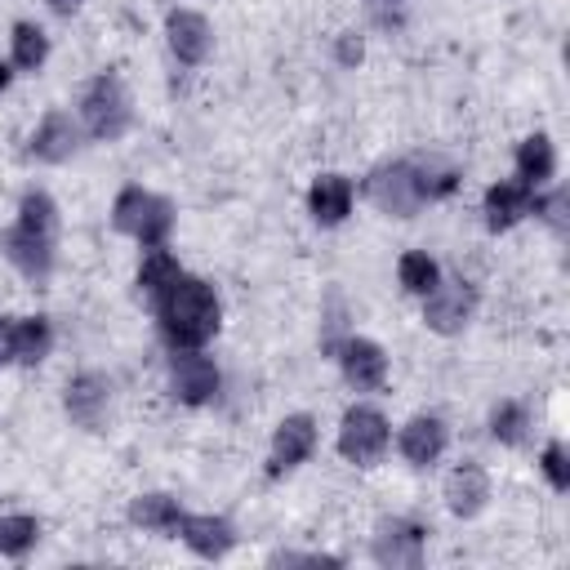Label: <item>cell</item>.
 Here are the masks:
<instances>
[{
    "label": "cell",
    "instance_id": "cell-24",
    "mask_svg": "<svg viewBox=\"0 0 570 570\" xmlns=\"http://www.w3.org/2000/svg\"><path fill=\"white\" fill-rule=\"evenodd\" d=\"M9 53H13V67L36 71V67L49 58V36H45L36 22H18L13 36H9Z\"/></svg>",
    "mask_w": 570,
    "mask_h": 570
},
{
    "label": "cell",
    "instance_id": "cell-27",
    "mask_svg": "<svg viewBox=\"0 0 570 570\" xmlns=\"http://www.w3.org/2000/svg\"><path fill=\"white\" fill-rule=\"evenodd\" d=\"M414 174H419V187H423V200H436V196H450V191L459 187V169H454L450 160H441V156H428V160H419V165H414Z\"/></svg>",
    "mask_w": 570,
    "mask_h": 570
},
{
    "label": "cell",
    "instance_id": "cell-12",
    "mask_svg": "<svg viewBox=\"0 0 570 570\" xmlns=\"http://www.w3.org/2000/svg\"><path fill=\"white\" fill-rule=\"evenodd\" d=\"M165 36H169L174 58H178V62H187V67L205 62V58H209V49H214L209 18H205V13H196V9H174V13L165 18Z\"/></svg>",
    "mask_w": 570,
    "mask_h": 570
},
{
    "label": "cell",
    "instance_id": "cell-19",
    "mask_svg": "<svg viewBox=\"0 0 570 570\" xmlns=\"http://www.w3.org/2000/svg\"><path fill=\"white\" fill-rule=\"evenodd\" d=\"M307 209H312V218H316L321 227L343 223V218L352 214V183H347L343 174H321V178L312 183V191H307Z\"/></svg>",
    "mask_w": 570,
    "mask_h": 570
},
{
    "label": "cell",
    "instance_id": "cell-17",
    "mask_svg": "<svg viewBox=\"0 0 570 570\" xmlns=\"http://www.w3.org/2000/svg\"><path fill=\"white\" fill-rule=\"evenodd\" d=\"M178 534H183V543H187L196 557H205V561L227 557V552H232V543H236V530H232L223 517H214V512L183 517V521H178Z\"/></svg>",
    "mask_w": 570,
    "mask_h": 570
},
{
    "label": "cell",
    "instance_id": "cell-30",
    "mask_svg": "<svg viewBox=\"0 0 570 570\" xmlns=\"http://www.w3.org/2000/svg\"><path fill=\"white\" fill-rule=\"evenodd\" d=\"M539 468H543V476L552 481V490H557V494H566V490H570V463H566V445H561V441H548V445H543Z\"/></svg>",
    "mask_w": 570,
    "mask_h": 570
},
{
    "label": "cell",
    "instance_id": "cell-16",
    "mask_svg": "<svg viewBox=\"0 0 570 570\" xmlns=\"http://www.w3.org/2000/svg\"><path fill=\"white\" fill-rule=\"evenodd\" d=\"M445 503L454 517H476L485 503H490V476L481 463L463 459L450 476H445Z\"/></svg>",
    "mask_w": 570,
    "mask_h": 570
},
{
    "label": "cell",
    "instance_id": "cell-29",
    "mask_svg": "<svg viewBox=\"0 0 570 570\" xmlns=\"http://www.w3.org/2000/svg\"><path fill=\"white\" fill-rule=\"evenodd\" d=\"M525 428H530V414H525V405H517V401H503V405L490 414V436L503 441V445H521V441H525Z\"/></svg>",
    "mask_w": 570,
    "mask_h": 570
},
{
    "label": "cell",
    "instance_id": "cell-20",
    "mask_svg": "<svg viewBox=\"0 0 570 570\" xmlns=\"http://www.w3.org/2000/svg\"><path fill=\"white\" fill-rule=\"evenodd\" d=\"M552 174H557V147H552V138L548 134L521 138V147H517V183L543 187Z\"/></svg>",
    "mask_w": 570,
    "mask_h": 570
},
{
    "label": "cell",
    "instance_id": "cell-9",
    "mask_svg": "<svg viewBox=\"0 0 570 570\" xmlns=\"http://www.w3.org/2000/svg\"><path fill=\"white\" fill-rule=\"evenodd\" d=\"M53 240H58V236H45V232H31V227L13 223V227L4 232V258H9L31 285H40V281H49V272H53Z\"/></svg>",
    "mask_w": 570,
    "mask_h": 570
},
{
    "label": "cell",
    "instance_id": "cell-8",
    "mask_svg": "<svg viewBox=\"0 0 570 570\" xmlns=\"http://www.w3.org/2000/svg\"><path fill=\"white\" fill-rule=\"evenodd\" d=\"M334 356H338V365H343V379H347L356 392H379V387L387 383V352H383L374 338L347 334Z\"/></svg>",
    "mask_w": 570,
    "mask_h": 570
},
{
    "label": "cell",
    "instance_id": "cell-32",
    "mask_svg": "<svg viewBox=\"0 0 570 570\" xmlns=\"http://www.w3.org/2000/svg\"><path fill=\"white\" fill-rule=\"evenodd\" d=\"M9 334H13V316H0V365L13 361V352H9Z\"/></svg>",
    "mask_w": 570,
    "mask_h": 570
},
{
    "label": "cell",
    "instance_id": "cell-2",
    "mask_svg": "<svg viewBox=\"0 0 570 570\" xmlns=\"http://www.w3.org/2000/svg\"><path fill=\"white\" fill-rule=\"evenodd\" d=\"M111 223H116V232L134 236L142 249H156L174 232V205L147 187H125L111 205Z\"/></svg>",
    "mask_w": 570,
    "mask_h": 570
},
{
    "label": "cell",
    "instance_id": "cell-21",
    "mask_svg": "<svg viewBox=\"0 0 570 570\" xmlns=\"http://www.w3.org/2000/svg\"><path fill=\"white\" fill-rule=\"evenodd\" d=\"M49 347H53V330H49L45 316H18V321H13V334H9V352H13V361L36 365V361L49 356Z\"/></svg>",
    "mask_w": 570,
    "mask_h": 570
},
{
    "label": "cell",
    "instance_id": "cell-15",
    "mask_svg": "<svg viewBox=\"0 0 570 570\" xmlns=\"http://www.w3.org/2000/svg\"><path fill=\"white\" fill-rule=\"evenodd\" d=\"M76 147H80V129H76V120H71L67 111H49V116L36 125V134H31V156L45 160V165L71 160Z\"/></svg>",
    "mask_w": 570,
    "mask_h": 570
},
{
    "label": "cell",
    "instance_id": "cell-14",
    "mask_svg": "<svg viewBox=\"0 0 570 570\" xmlns=\"http://www.w3.org/2000/svg\"><path fill=\"white\" fill-rule=\"evenodd\" d=\"M445 441H450V432H445V423L436 414H414L396 436L405 463H414V468H432L445 454Z\"/></svg>",
    "mask_w": 570,
    "mask_h": 570
},
{
    "label": "cell",
    "instance_id": "cell-11",
    "mask_svg": "<svg viewBox=\"0 0 570 570\" xmlns=\"http://www.w3.org/2000/svg\"><path fill=\"white\" fill-rule=\"evenodd\" d=\"M423 525L419 521H405V517H392V521H383L379 525V534H374V543H370V552H374V561L379 566H419L423 561Z\"/></svg>",
    "mask_w": 570,
    "mask_h": 570
},
{
    "label": "cell",
    "instance_id": "cell-6",
    "mask_svg": "<svg viewBox=\"0 0 570 570\" xmlns=\"http://www.w3.org/2000/svg\"><path fill=\"white\" fill-rule=\"evenodd\" d=\"M476 312V289L454 276V281H436L428 294H423V325L432 334H459Z\"/></svg>",
    "mask_w": 570,
    "mask_h": 570
},
{
    "label": "cell",
    "instance_id": "cell-1",
    "mask_svg": "<svg viewBox=\"0 0 570 570\" xmlns=\"http://www.w3.org/2000/svg\"><path fill=\"white\" fill-rule=\"evenodd\" d=\"M218 316H223L218 294L196 276H178L156 298V321L169 347H205L218 334Z\"/></svg>",
    "mask_w": 570,
    "mask_h": 570
},
{
    "label": "cell",
    "instance_id": "cell-31",
    "mask_svg": "<svg viewBox=\"0 0 570 570\" xmlns=\"http://www.w3.org/2000/svg\"><path fill=\"white\" fill-rule=\"evenodd\" d=\"M365 58V40L356 36V31H343L338 40H334V62L338 67H356Z\"/></svg>",
    "mask_w": 570,
    "mask_h": 570
},
{
    "label": "cell",
    "instance_id": "cell-3",
    "mask_svg": "<svg viewBox=\"0 0 570 570\" xmlns=\"http://www.w3.org/2000/svg\"><path fill=\"white\" fill-rule=\"evenodd\" d=\"M80 120L85 129L98 138V142H116L129 120H134V102H129V89L120 85V76L102 71L98 80H89L85 98H80Z\"/></svg>",
    "mask_w": 570,
    "mask_h": 570
},
{
    "label": "cell",
    "instance_id": "cell-18",
    "mask_svg": "<svg viewBox=\"0 0 570 570\" xmlns=\"http://www.w3.org/2000/svg\"><path fill=\"white\" fill-rule=\"evenodd\" d=\"M525 214H534V187H525V183H494L485 191V227L490 232H508Z\"/></svg>",
    "mask_w": 570,
    "mask_h": 570
},
{
    "label": "cell",
    "instance_id": "cell-25",
    "mask_svg": "<svg viewBox=\"0 0 570 570\" xmlns=\"http://www.w3.org/2000/svg\"><path fill=\"white\" fill-rule=\"evenodd\" d=\"M396 276H401V289H410V294L423 298V294L441 281V267H436L432 254H423V249H405L401 263H396Z\"/></svg>",
    "mask_w": 570,
    "mask_h": 570
},
{
    "label": "cell",
    "instance_id": "cell-13",
    "mask_svg": "<svg viewBox=\"0 0 570 570\" xmlns=\"http://www.w3.org/2000/svg\"><path fill=\"white\" fill-rule=\"evenodd\" d=\"M316 450V419L312 414H285L272 436V476L298 468Z\"/></svg>",
    "mask_w": 570,
    "mask_h": 570
},
{
    "label": "cell",
    "instance_id": "cell-28",
    "mask_svg": "<svg viewBox=\"0 0 570 570\" xmlns=\"http://www.w3.org/2000/svg\"><path fill=\"white\" fill-rule=\"evenodd\" d=\"M18 223L31 227V232H45V236H58V205L49 191H27L22 205H18Z\"/></svg>",
    "mask_w": 570,
    "mask_h": 570
},
{
    "label": "cell",
    "instance_id": "cell-5",
    "mask_svg": "<svg viewBox=\"0 0 570 570\" xmlns=\"http://www.w3.org/2000/svg\"><path fill=\"white\" fill-rule=\"evenodd\" d=\"M365 196H370L374 209H383L387 218H414V214L423 209L419 174H414V165H405V160H387V165L370 169Z\"/></svg>",
    "mask_w": 570,
    "mask_h": 570
},
{
    "label": "cell",
    "instance_id": "cell-26",
    "mask_svg": "<svg viewBox=\"0 0 570 570\" xmlns=\"http://www.w3.org/2000/svg\"><path fill=\"white\" fill-rule=\"evenodd\" d=\"M40 539V521L27 517V512H13V517H0V557H22L31 552Z\"/></svg>",
    "mask_w": 570,
    "mask_h": 570
},
{
    "label": "cell",
    "instance_id": "cell-7",
    "mask_svg": "<svg viewBox=\"0 0 570 570\" xmlns=\"http://www.w3.org/2000/svg\"><path fill=\"white\" fill-rule=\"evenodd\" d=\"M169 392L183 405H205L218 392V365L200 356V347H174L169 356Z\"/></svg>",
    "mask_w": 570,
    "mask_h": 570
},
{
    "label": "cell",
    "instance_id": "cell-22",
    "mask_svg": "<svg viewBox=\"0 0 570 570\" xmlns=\"http://www.w3.org/2000/svg\"><path fill=\"white\" fill-rule=\"evenodd\" d=\"M178 276H183V267H178V258H174L165 245L147 249V254H142V263H138V289H142L147 298H160Z\"/></svg>",
    "mask_w": 570,
    "mask_h": 570
},
{
    "label": "cell",
    "instance_id": "cell-4",
    "mask_svg": "<svg viewBox=\"0 0 570 570\" xmlns=\"http://www.w3.org/2000/svg\"><path fill=\"white\" fill-rule=\"evenodd\" d=\"M392 445V423L374 410V405H352L338 423V454L356 468H370L387 454Z\"/></svg>",
    "mask_w": 570,
    "mask_h": 570
},
{
    "label": "cell",
    "instance_id": "cell-33",
    "mask_svg": "<svg viewBox=\"0 0 570 570\" xmlns=\"http://www.w3.org/2000/svg\"><path fill=\"white\" fill-rule=\"evenodd\" d=\"M80 4H85V0H49V9H53V13H76Z\"/></svg>",
    "mask_w": 570,
    "mask_h": 570
},
{
    "label": "cell",
    "instance_id": "cell-10",
    "mask_svg": "<svg viewBox=\"0 0 570 570\" xmlns=\"http://www.w3.org/2000/svg\"><path fill=\"white\" fill-rule=\"evenodd\" d=\"M67 414L76 428H102L107 410H111V379L98 374V370H85L67 383V396H62Z\"/></svg>",
    "mask_w": 570,
    "mask_h": 570
},
{
    "label": "cell",
    "instance_id": "cell-34",
    "mask_svg": "<svg viewBox=\"0 0 570 570\" xmlns=\"http://www.w3.org/2000/svg\"><path fill=\"white\" fill-rule=\"evenodd\" d=\"M9 80H13V71H9V62H4V58H0V94H4V89H9Z\"/></svg>",
    "mask_w": 570,
    "mask_h": 570
},
{
    "label": "cell",
    "instance_id": "cell-23",
    "mask_svg": "<svg viewBox=\"0 0 570 570\" xmlns=\"http://www.w3.org/2000/svg\"><path fill=\"white\" fill-rule=\"evenodd\" d=\"M129 521L142 530H178L183 512H178V499H169V494H138L129 503Z\"/></svg>",
    "mask_w": 570,
    "mask_h": 570
}]
</instances>
